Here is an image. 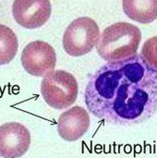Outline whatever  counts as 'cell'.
Listing matches in <instances>:
<instances>
[{
  "label": "cell",
  "instance_id": "6",
  "mask_svg": "<svg viewBox=\"0 0 157 158\" xmlns=\"http://www.w3.org/2000/svg\"><path fill=\"white\" fill-rule=\"evenodd\" d=\"M52 12L50 0H14L12 14L16 22L25 29L44 25Z\"/></svg>",
  "mask_w": 157,
  "mask_h": 158
},
{
  "label": "cell",
  "instance_id": "5",
  "mask_svg": "<svg viewBox=\"0 0 157 158\" xmlns=\"http://www.w3.org/2000/svg\"><path fill=\"white\" fill-rule=\"evenodd\" d=\"M20 61L27 73L35 77H44L55 70L56 64V51L43 41L29 43L22 50Z\"/></svg>",
  "mask_w": 157,
  "mask_h": 158
},
{
  "label": "cell",
  "instance_id": "1",
  "mask_svg": "<svg viewBox=\"0 0 157 158\" xmlns=\"http://www.w3.org/2000/svg\"><path fill=\"white\" fill-rule=\"evenodd\" d=\"M84 101L91 114L109 124L143 123L157 111V70L141 54L107 62L89 79Z\"/></svg>",
  "mask_w": 157,
  "mask_h": 158
},
{
  "label": "cell",
  "instance_id": "2",
  "mask_svg": "<svg viewBox=\"0 0 157 158\" xmlns=\"http://www.w3.org/2000/svg\"><path fill=\"white\" fill-rule=\"evenodd\" d=\"M141 41L142 32L137 26L129 22H117L100 34L96 50L107 62L119 61L137 54Z\"/></svg>",
  "mask_w": 157,
  "mask_h": 158
},
{
  "label": "cell",
  "instance_id": "9",
  "mask_svg": "<svg viewBox=\"0 0 157 158\" xmlns=\"http://www.w3.org/2000/svg\"><path fill=\"white\" fill-rule=\"evenodd\" d=\"M124 13L132 20L148 24L157 19V0H122Z\"/></svg>",
  "mask_w": 157,
  "mask_h": 158
},
{
  "label": "cell",
  "instance_id": "3",
  "mask_svg": "<svg viewBox=\"0 0 157 158\" xmlns=\"http://www.w3.org/2000/svg\"><path fill=\"white\" fill-rule=\"evenodd\" d=\"M76 78L66 70H54L45 75L41 83V94L46 104L54 109H66L78 97Z\"/></svg>",
  "mask_w": 157,
  "mask_h": 158
},
{
  "label": "cell",
  "instance_id": "4",
  "mask_svg": "<svg viewBox=\"0 0 157 158\" xmlns=\"http://www.w3.org/2000/svg\"><path fill=\"white\" fill-rule=\"evenodd\" d=\"M100 38L98 24L90 17L74 19L63 35V47L71 56H81L90 53L96 46Z\"/></svg>",
  "mask_w": 157,
  "mask_h": 158
},
{
  "label": "cell",
  "instance_id": "7",
  "mask_svg": "<svg viewBox=\"0 0 157 158\" xmlns=\"http://www.w3.org/2000/svg\"><path fill=\"white\" fill-rule=\"evenodd\" d=\"M31 146L29 130L19 122H7L0 126V156L19 158Z\"/></svg>",
  "mask_w": 157,
  "mask_h": 158
},
{
  "label": "cell",
  "instance_id": "10",
  "mask_svg": "<svg viewBox=\"0 0 157 158\" xmlns=\"http://www.w3.org/2000/svg\"><path fill=\"white\" fill-rule=\"evenodd\" d=\"M19 48L15 32L7 26L0 24V66L10 63L17 55Z\"/></svg>",
  "mask_w": 157,
  "mask_h": 158
},
{
  "label": "cell",
  "instance_id": "8",
  "mask_svg": "<svg viewBox=\"0 0 157 158\" xmlns=\"http://www.w3.org/2000/svg\"><path fill=\"white\" fill-rule=\"evenodd\" d=\"M91 124L90 115L80 106L63 112L57 119L59 136L67 142H76L88 131Z\"/></svg>",
  "mask_w": 157,
  "mask_h": 158
},
{
  "label": "cell",
  "instance_id": "11",
  "mask_svg": "<svg viewBox=\"0 0 157 158\" xmlns=\"http://www.w3.org/2000/svg\"><path fill=\"white\" fill-rule=\"evenodd\" d=\"M141 56L152 68L157 70V36L145 41L142 48Z\"/></svg>",
  "mask_w": 157,
  "mask_h": 158
}]
</instances>
